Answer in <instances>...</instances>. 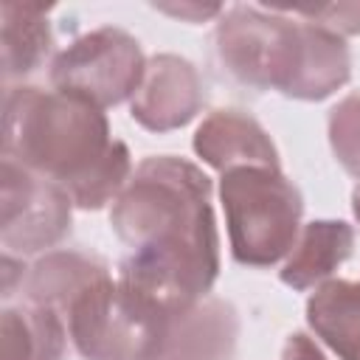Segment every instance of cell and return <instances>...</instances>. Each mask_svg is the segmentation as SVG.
Returning <instances> with one entry per match:
<instances>
[{
    "mask_svg": "<svg viewBox=\"0 0 360 360\" xmlns=\"http://www.w3.org/2000/svg\"><path fill=\"white\" fill-rule=\"evenodd\" d=\"M214 53L242 87L298 101H323L352 79L346 39L278 6L225 8L214 28Z\"/></svg>",
    "mask_w": 360,
    "mask_h": 360,
    "instance_id": "3",
    "label": "cell"
},
{
    "mask_svg": "<svg viewBox=\"0 0 360 360\" xmlns=\"http://www.w3.org/2000/svg\"><path fill=\"white\" fill-rule=\"evenodd\" d=\"M158 11L163 14H172V17H180L186 22H202L208 17H219L225 8L219 3H211V6H202V3H180V6H172V3H155Z\"/></svg>",
    "mask_w": 360,
    "mask_h": 360,
    "instance_id": "18",
    "label": "cell"
},
{
    "mask_svg": "<svg viewBox=\"0 0 360 360\" xmlns=\"http://www.w3.org/2000/svg\"><path fill=\"white\" fill-rule=\"evenodd\" d=\"M281 11L321 25L338 37L360 34V3H329V6H278Z\"/></svg>",
    "mask_w": 360,
    "mask_h": 360,
    "instance_id": "17",
    "label": "cell"
},
{
    "mask_svg": "<svg viewBox=\"0 0 360 360\" xmlns=\"http://www.w3.org/2000/svg\"><path fill=\"white\" fill-rule=\"evenodd\" d=\"M3 158L62 186L82 211L112 202L132 174L129 149L112 138L104 110L31 84L6 87Z\"/></svg>",
    "mask_w": 360,
    "mask_h": 360,
    "instance_id": "2",
    "label": "cell"
},
{
    "mask_svg": "<svg viewBox=\"0 0 360 360\" xmlns=\"http://www.w3.org/2000/svg\"><path fill=\"white\" fill-rule=\"evenodd\" d=\"M68 323L59 312L22 301L3 309V360H65Z\"/></svg>",
    "mask_w": 360,
    "mask_h": 360,
    "instance_id": "15",
    "label": "cell"
},
{
    "mask_svg": "<svg viewBox=\"0 0 360 360\" xmlns=\"http://www.w3.org/2000/svg\"><path fill=\"white\" fill-rule=\"evenodd\" d=\"M354 228L343 219H312L301 228L284 267L281 281L298 292L321 287L352 256Z\"/></svg>",
    "mask_w": 360,
    "mask_h": 360,
    "instance_id": "12",
    "label": "cell"
},
{
    "mask_svg": "<svg viewBox=\"0 0 360 360\" xmlns=\"http://www.w3.org/2000/svg\"><path fill=\"white\" fill-rule=\"evenodd\" d=\"M51 6L3 0L0 3V45H3V82L25 79L42 68L51 53Z\"/></svg>",
    "mask_w": 360,
    "mask_h": 360,
    "instance_id": "13",
    "label": "cell"
},
{
    "mask_svg": "<svg viewBox=\"0 0 360 360\" xmlns=\"http://www.w3.org/2000/svg\"><path fill=\"white\" fill-rule=\"evenodd\" d=\"M107 276L110 270L98 256L82 253V250H51V253H42L28 267L20 292H22V301L48 307L65 318L73 301L87 287H93Z\"/></svg>",
    "mask_w": 360,
    "mask_h": 360,
    "instance_id": "11",
    "label": "cell"
},
{
    "mask_svg": "<svg viewBox=\"0 0 360 360\" xmlns=\"http://www.w3.org/2000/svg\"><path fill=\"white\" fill-rule=\"evenodd\" d=\"M197 158L217 172H231L239 166H267L281 169L278 149L267 129L245 110L222 107L202 118L191 141Z\"/></svg>",
    "mask_w": 360,
    "mask_h": 360,
    "instance_id": "9",
    "label": "cell"
},
{
    "mask_svg": "<svg viewBox=\"0 0 360 360\" xmlns=\"http://www.w3.org/2000/svg\"><path fill=\"white\" fill-rule=\"evenodd\" d=\"M205 104L200 70L177 53H155L146 59V73L129 101V115L149 132H172L197 118Z\"/></svg>",
    "mask_w": 360,
    "mask_h": 360,
    "instance_id": "8",
    "label": "cell"
},
{
    "mask_svg": "<svg viewBox=\"0 0 360 360\" xmlns=\"http://www.w3.org/2000/svg\"><path fill=\"white\" fill-rule=\"evenodd\" d=\"M239 340V315L225 298H202L174 312L158 360H231Z\"/></svg>",
    "mask_w": 360,
    "mask_h": 360,
    "instance_id": "10",
    "label": "cell"
},
{
    "mask_svg": "<svg viewBox=\"0 0 360 360\" xmlns=\"http://www.w3.org/2000/svg\"><path fill=\"white\" fill-rule=\"evenodd\" d=\"M281 360H326V354L318 349V343L309 335L292 332L281 349Z\"/></svg>",
    "mask_w": 360,
    "mask_h": 360,
    "instance_id": "19",
    "label": "cell"
},
{
    "mask_svg": "<svg viewBox=\"0 0 360 360\" xmlns=\"http://www.w3.org/2000/svg\"><path fill=\"white\" fill-rule=\"evenodd\" d=\"M326 132L335 160L360 180V93H349L329 110Z\"/></svg>",
    "mask_w": 360,
    "mask_h": 360,
    "instance_id": "16",
    "label": "cell"
},
{
    "mask_svg": "<svg viewBox=\"0 0 360 360\" xmlns=\"http://www.w3.org/2000/svg\"><path fill=\"white\" fill-rule=\"evenodd\" d=\"M73 222V200L68 191L14 160L3 158V197H0V245L3 253L34 256L51 253Z\"/></svg>",
    "mask_w": 360,
    "mask_h": 360,
    "instance_id": "7",
    "label": "cell"
},
{
    "mask_svg": "<svg viewBox=\"0 0 360 360\" xmlns=\"http://www.w3.org/2000/svg\"><path fill=\"white\" fill-rule=\"evenodd\" d=\"M219 200L225 211L231 256L239 264L273 267L290 256L301 233L304 197L281 169H231L219 180Z\"/></svg>",
    "mask_w": 360,
    "mask_h": 360,
    "instance_id": "4",
    "label": "cell"
},
{
    "mask_svg": "<svg viewBox=\"0 0 360 360\" xmlns=\"http://www.w3.org/2000/svg\"><path fill=\"white\" fill-rule=\"evenodd\" d=\"M307 323L340 360H360V281L329 278L315 287Z\"/></svg>",
    "mask_w": 360,
    "mask_h": 360,
    "instance_id": "14",
    "label": "cell"
},
{
    "mask_svg": "<svg viewBox=\"0 0 360 360\" xmlns=\"http://www.w3.org/2000/svg\"><path fill=\"white\" fill-rule=\"evenodd\" d=\"M352 211H354V219L360 222V186H354L352 191Z\"/></svg>",
    "mask_w": 360,
    "mask_h": 360,
    "instance_id": "21",
    "label": "cell"
},
{
    "mask_svg": "<svg viewBox=\"0 0 360 360\" xmlns=\"http://www.w3.org/2000/svg\"><path fill=\"white\" fill-rule=\"evenodd\" d=\"M110 225L129 248L118 281L183 312L211 295L219 276V233L211 177L177 155L143 158L112 200Z\"/></svg>",
    "mask_w": 360,
    "mask_h": 360,
    "instance_id": "1",
    "label": "cell"
},
{
    "mask_svg": "<svg viewBox=\"0 0 360 360\" xmlns=\"http://www.w3.org/2000/svg\"><path fill=\"white\" fill-rule=\"evenodd\" d=\"M169 321V309L112 276L87 287L65 315L84 360H158Z\"/></svg>",
    "mask_w": 360,
    "mask_h": 360,
    "instance_id": "5",
    "label": "cell"
},
{
    "mask_svg": "<svg viewBox=\"0 0 360 360\" xmlns=\"http://www.w3.org/2000/svg\"><path fill=\"white\" fill-rule=\"evenodd\" d=\"M25 273H28V267L22 264L20 256L3 253V298H6V301L14 295V290H22Z\"/></svg>",
    "mask_w": 360,
    "mask_h": 360,
    "instance_id": "20",
    "label": "cell"
},
{
    "mask_svg": "<svg viewBox=\"0 0 360 360\" xmlns=\"http://www.w3.org/2000/svg\"><path fill=\"white\" fill-rule=\"evenodd\" d=\"M146 73L141 42L115 25L93 28L62 48L51 62L53 90L79 96L98 110L132 101Z\"/></svg>",
    "mask_w": 360,
    "mask_h": 360,
    "instance_id": "6",
    "label": "cell"
}]
</instances>
